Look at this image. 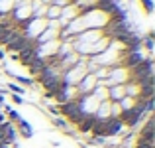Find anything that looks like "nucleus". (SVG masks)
I'll use <instances>...</instances> for the list:
<instances>
[{
	"mask_svg": "<svg viewBox=\"0 0 155 148\" xmlns=\"http://www.w3.org/2000/svg\"><path fill=\"white\" fill-rule=\"evenodd\" d=\"M118 103H120V109H122V111H132L134 107H136L137 99H132V97H124L122 101H118Z\"/></svg>",
	"mask_w": 155,
	"mask_h": 148,
	"instance_id": "9d476101",
	"label": "nucleus"
},
{
	"mask_svg": "<svg viewBox=\"0 0 155 148\" xmlns=\"http://www.w3.org/2000/svg\"><path fill=\"white\" fill-rule=\"evenodd\" d=\"M6 73H8V75H12V77H14V79H16V81H18V83H22V85H24V87H31V85H34V83H35V81H34V79H31V77H24V75H16V73H10V71H8V69H6Z\"/></svg>",
	"mask_w": 155,
	"mask_h": 148,
	"instance_id": "1a4fd4ad",
	"label": "nucleus"
},
{
	"mask_svg": "<svg viewBox=\"0 0 155 148\" xmlns=\"http://www.w3.org/2000/svg\"><path fill=\"white\" fill-rule=\"evenodd\" d=\"M92 95H94L98 101H108V87H104V85H98L96 83L94 91H92Z\"/></svg>",
	"mask_w": 155,
	"mask_h": 148,
	"instance_id": "6e6552de",
	"label": "nucleus"
},
{
	"mask_svg": "<svg viewBox=\"0 0 155 148\" xmlns=\"http://www.w3.org/2000/svg\"><path fill=\"white\" fill-rule=\"evenodd\" d=\"M6 87L10 89V93H12V95H20V97H22L24 93H26V89H24L22 85H18V83H8Z\"/></svg>",
	"mask_w": 155,
	"mask_h": 148,
	"instance_id": "9b49d317",
	"label": "nucleus"
},
{
	"mask_svg": "<svg viewBox=\"0 0 155 148\" xmlns=\"http://www.w3.org/2000/svg\"><path fill=\"white\" fill-rule=\"evenodd\" d=\"M98 99H96L94 95H79L77 97V105H79V111L83 115H94L96 109H98Z\"/></svg>",
	"mask_w": 155,
	"mask_h": 148,
	"instance_id": "f257e3e1",
	"label": "nucleus"
},
{
	"mask_svg": "<svg viewBox=\"0 0 155 148\" xmlns=\"http://www.w3.org/2000/svg\"><path fill=\"white\" fill-rule=\"evenodd\" d=\"M126 97V91H124V85H112L108 87V101L112 103H118Z\"/></svg>",
	"mask_w": 155,
	"mask_h": 148,
	"instance_id": "39448f33",
	"label": "nucleus"
},
{
	"mask_svg": "<svg viewBox=\"0 0 155 148\" xmlns=\"http://www.w3.org/2000/svg\"><path fill=\"white\" fill-rule=\"evenodd\" d=\"M51 122H53V126H57V129H65V130H67V126H69V122L65 121L63 117H53Z\"/></svg>",
	"mask_w": 155,
	"mask_h": 148,
	"instance_id": "f8f14e48",
	"label": "nucleus"
},
{
	"mask_svg": "<svg viewBox=\"0 0 155 148\" xmlns=\"http://www.w3.org/2000/svg\"><path fill=\"white\" fill-rule=\"evenodd\" d=\"M45 65H47V61H45V59H41V57H34V61H31V63L28 65V69H30L31 75L38 77L39 73H41L43 69H45Z\"/></svg>",
	"mask_w": 155,
	"mask_h": 148,
	"instance_id": "423d86ee",
	"label": "nucleus"
},
{
	"mask_svg": "<svg viewBox=\"0 0 155 148\" xmlns=\"http://www.w3.org/2000/svg\"><path fill=\"white\" fill-rule=\"evenodd\" d=\"M59 18H61V6L49 4L45 10V20H59Z\"/></svg>",
	"mask_w": 155,
	"mask_h": 148,
	"instance_id": "0eeeda50",
	"label": "nucleus"
},
{
	"mask_svg": "<svg viewBox=\"0 0 155 148\" xmlns=\"http://www.w3.org/2000/svg\"><path fill=\"white\" fill-rule=\"evenodd\" d=\"M94 87H96V77L92 73H87L83 77V81L77 85V91H79V95H91L94 91Z\"/></svg>",
	"mask_w": 155,
	"mask_h": 148,
	"instance_id": "f03ea898",
	"label": "nucleus"
},
{
	"mask_svg": "<svg viewBox=\"0 0 155 148\" xmlns=\"http://www.w3.org/2000/svg\"><path fill=\"white\" fill-rule=\"evenodd\" d=\"M4 55H6V53H4V49H2V48H0V61H2V59H4Z\"/></svg>",
	"mask_w": 155,
	"mask_h": 148,
	"instance_id": "2eb2a0df",
	"label": "nucleus"
},
{
	"mask_svg": "<svg viewBox=\"0 0 155 148\" xmlns=\"http://www.w3.org/2000/svg\"><path fill=\"white\" fill-rule=\"evenodd\" d=\"M12 101H14L16 105H22V103H24V99L20 97V95H12Z\"/></svg>",
	"mask_w": 155,
	"mask_h": 148,
	"instance_id": "4468645a",
	"label": "nucleus"
},
{
	"mask_svg": "<svg viewBox=\"0 0 155 148\" xmlns=\"http://www.w3.org/2000/svg\"><path fill=\"white\" fill-rule=\"evenodd\" d=\"M94 121H98V122L110 121V101H100L98 103V109H96V113H94Z\"/></svg>",
	"mask_w": 155,
	"mask_h": 148,
	"instance_id": "7ed1b4c3",
	"label": "nucleus"
},
{
	"mask_svg": "<svg viewBox=\"0 0 155 148\" xmlns=\"http://www.w3.org/2000/svg\"><path fill=\"white\" fill-rule=\"evenodd\" d=\"M16 132H18V136H24V138H31L34 136V129H31V125L28 121H20V122H16Z\"/></svg>",
	"mask_w": 155,
	"mask_h": 148,
	"instance_id": "20e7f679",
	"label": "nucleus"
},
{
	"mask_svg": "<svg viewBox=\"0 0 155 148\" xmlns=\"http://www.w3.org/2000/svg\"><path fill=\"white\" fill-rule=\"evenodd\" d=\"M140 2H141V6H143L145 14H151L153 12V0H140Z\"/></svg>",
	"mask_w": 155,
	"mask_h": 148,
	"instance_id": "ddd939ff",
	"label": "nucleus"
}]
</instances>
